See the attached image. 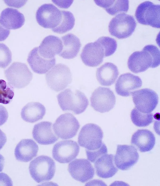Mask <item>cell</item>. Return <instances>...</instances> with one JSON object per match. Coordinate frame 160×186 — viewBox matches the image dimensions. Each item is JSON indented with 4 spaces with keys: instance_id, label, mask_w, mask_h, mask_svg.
<instances>
[{
    "instance_id": "1",
    "label": "cell",
    "mask_w": 160,
    "mask_h": 186,
    "mask_svg": "<svg viewBox=\"0 0 160 186\" xmlns=\"http://www.w3.org/2000/svg\"><path fill=\"white\" fill-rule=\"evenodd\" d=\"M58 104L64 111H72L78 115L86 110L89 104L88 99L84 93L78 90L67 88L57 96Z\"/></svg>"
},
{
    "instance_id": "38",
    "label": "cell",
    "mask_w": 160,
    "mask_h": 186,
    "mask_svg": "<svg viewBox=\"0 0 160 186\" xmlns=\"http://www.w3.org/2000/svg\"><path fill=\"white\" fill-rule=\"evenodd\" d=\"M52 1L58 7L65 8L70 7L73 2V0H52Z\"/></svg>"
},
{
    "instance_id": "5",
    "label": "cell",
    "mask_w": 160,
    "mask_h": 186,
    "mask_svg": "<svg viewBox=\"0 0 160 186\" xmlns=\"http://www.w3.org/2000/svg\"><path fill=\"white\" fill-rule=\"evenodd\" d=\"M103 132L100 126L90 123L84 125L81 129L78 137L79 145L86 149L93 151L99 149L103 143Z\"/></svg>"
},
{
    "instance_id": "10",
    "label": "cell",
    "mask_w": 160,
    "mask_h": 186,
    "mask_svg": "<svg viewBox=\"0 0 160 186\" xmlns=\"http://www.w3.org/2000/svg\"><path fill=\"white\" fill-rule=\"evenodd\" d=\"M36 17L40 26L52 29L57 27L61 22V11L52 4H44L37 10Z\"/></svg>"
},
{
    "instance_id": "14",
    "label": "cell",
    "mask_w": 160,
    "mask_h": 186,
    "mask_svg": "<svg viewBox=\"0 0 160 186\" xmlns=\"http://www.w3.org/2000/svg\"><path fill=\"white\" fill-rule=\"evenodd\" d=\"M68 170L73 178L82 183L92 179L94 175L93 167L86 159H76L69 163Z\"/></svg>"
},
{
    "instance_id": "26",
    "label": "cell",
    "mask_w": 160,
    "mask_h": 186,
    "mask_svg": "<svg viewBox=\"0 0 160 186\" xmlns=\"http://www.w3.org/2000/svg\"><path fill=\"white\" fill-rule=\"evenodd\" d=\"M46 111L45 107L42 103L32 102L28 103L23 107L21 115L24 121L33 123L42 119Z\"/></svg>"
},
{
    "instance_id": "13",
    "label": "cell",
    "mask_w": 160,
    "mask_h": 186,
    "mask_svg": "<svg viewBox=\"0 0 160 186\" xmlns=\"http://www.w3.org/2000/svg\"><path fill=\"white\" fill-rule=\"evenodd\" d=\"M139 158L137 149L133 146L118 145L114 158V164L119 169L128 170L135 165Z\"/></svg>"
},
{
    "instance_id": "22",
    "label": "cell",
    "mask_w": 160,
    "mask_h": 186,
    "mask_svg": "<svg viewBox=\"0 0 160 186\" xmlns=\"http://www.w3.org/2000/svg\"><path fill=\"white\" fill-rule=\"evenodd\" d=\"M97 175L102 178L107 179L113 176L118 170L115 166L114 156L112 154H104L94 162Z\"/></svg>"
},
{
    "instance_id": "39",
    "label": "cell",
    "mask_w": 160,
    "mask_h": 186,
    "mask_svg": "<svg viewBox=\"0 0 160 186\" xmlns=\"http://www.w3.org/2000/svg\"><path fill=\"white\" fill-rule=\"evenodd\" d=\"M10 31L4 27L0 23V41L5 40L9 36Z\"/></svg>"
},
{
    "instance_id": "16",
    "label": "cell",
    "mask_w": 160,
    "mask_h": 186,
    "mask_svg": "<svg viewBox=\"0 0 160 186\" xmlns=\"http://www.w3.org/2000/svg\"><path fill=\"white\" fill-rule=\"evenodd\" d=\"M81 59L86 66L94 67L101 64L104 57V50L96 41L89 43L83 48L80 55Z\"/></svg>"
},
{
    "instance_id": "8",
    "label": "cell",
    "mask_w": 160,
    "mask_h": 186,
    "mask_svg": "<svg viewBox=\"0 0 160 186\" xmlns=\"http://www.w3.org/2000/svg\"><path fill=\"white\" fill-rule=\"evenodd\" d=\"M80 127L79 122L76 117L68 113L60 115L52 126L55 134L63 139H68L75 136Z\"/></svg>"
},
{
    "instance_id": "36",
    "label": "cell",
    "mask_w": 160,
    "mask_h": 186,
    "mask_svg": "<svg viewBox=\"0 0 160 186\" xmlns=\"http://www.w3.org/2000/svg\"><path fill=\"white\" fill-rule=\"evenodd\" d=\"M11 178L6 174L0 173V186H12Z\"/></svg>"
},
{
    "instance_id": "11",
    "label": "cell",
    "mask_w": 160,
    "mask_h": 186,
    "mask_svg": "<svg viewBox=\"0 0 160 186\" xmlns=\"http://www.w3.org/2000/svg\"><path fill=\"white\" fill-rule=\"evenodd\" d=\"M132 95L136 108L144 113L152 112L158 103V94L151 89L145 88L136 90Z\"/></svg>"
},
{
    "instance_id": "2",
    "label": "cell",
    "mask_w": 160,
    "mask_h": 186,
    "mask_svg": "<svg viewBox=\"0 0 160 186\" xmlns=\"http://www.w3.org/2000/svg\"><path fill=\"white\" fill-rule=\"evenodd\" d=\"M30 174L37 183L50 180L54 177L56 170L54 161L50 157L40 155L32 160L29 167Z\"/></svg>"
},
{
    "instance_id": "25",
    "label": "cell",
    "mask_w": 160,
    "mask_h": 186,
    "mask_svg": "<svg viewBox=\"0 0 160 186\" xmlns=\"http://www.w3.org/2000/svg\"><path fill=\"white\" fill-rule=\"evenodd\" d=\"M119 73L117 66L112 63L108 62L97 69L96 76L101 85L110 86L115 83Z\"/></svg>"
},
{
    "instance_id": "41",
    "label": "cell",
    "mask_w": 160,
    "mask_h": 186,
    "mask_svg": "<svg viewBox=\"0 0 160 186\" xmlns=\"http://www.w3.org/2000/svg\"><path fill=\"white\" fill-rule=\"evenodd\" d=\"M5 160L3 156L0 154V172H1L3 169Z\"/></svg>"
},
{
    "instance_id": "28",
    "label": "cell",
    "mask_w": 160,
    "mask_h": 186,
    "mask_svg": "<svg viewBox=\"0 0 160 186\" xmlns=\"http://www.w3.org/2000/svg\"><path fill=\"white\" fill-rule=\"evenodd\" d=\"M96 4L103 8L111 15L120 12H127L129 9V1L128 0H94Z\"/></svg>"
},
{
    "instance_id": "34",
    "label": "cell",
    "mask_w": 160,
    "mask_h": 186,
    "mask_svg": "<svg viewBox=\"0 0 160 186\" xmlns=\"http://www.w3.org/2000/svg\"><path fill=\"white\" fill-rule=\"evenodd\" d=\"M86 151L88 160L91 162L94 163L100 156L107 154L108 150L105 145L103 143L101 147L97 150L93 151L86 150Z\"/></svg>"
},
{
    "instance_id": "17",
    "label": "cell",
    "mask_w": 160,
    "mask_h": 186,
    "mask_svg": "<svg viewBox=\"0 0 160 186\" xmlns=\"http://www.w3.org/2000/svg\"><path fill=\"white\" fill-rule=\"evenodd\" d=\"M128 65L133 73H139L145 71L149 67L153 68V60L149 52L144 47L142 51H135L129 56Z\"/></svg>"
},
{
    "instance_id": "35",
    "label": "cell",
    "mask_w": 160,
    "mask_h": 186,
    "mask_svg": "<svg viewBox=\"0 0 160 186\" xmlns=\"http://www.w3.org/2000/svg\"><path fill=\"white\" fill-rule=\"evenodd\" d=\"M144 47L150 54L153 60V68L160 64V50L156 46L152 45H145Z\"/></svg>"
},
{
    "instance_id": "31",
    "label": "cell",
    "mask_w": 160,
    "mask_h": 186,
    "mask_svg": "<svg viewBox=\"0 0 160 186\" xmlns=\"http://www.w3.org/2000/svg\"><path fill=\"white\" fill-rule=\"evenodd\" d=\"M101 46L104 52V57L111 56L116 51L117 44L116 40L108 36H102L96 41Z\"/></svg>"
},
{
    "instance_id": "7",
    "label": "cell",
    "mask_w": 160,
    "mask_h": 186,
    "mask_svg": "<svg viewBox=\"0 0 160 186\" xmlns=\"http://www.w3.org/2000/svg\"><path fill=\"white\" fill-rule=\"evenodd\" d=\"M135 16L138 21L154 28L160 27V5L149 1L144 2L137 7Z\"/></svg>"
},
{
    "instance_id": "9",
    "label": "cell",
    "mask_w": 160,
    "mask_h": 186,
    "mask_svg": "<svg viewBox=\"0 0 160 186\" xmlns=\"http://www.w3.org/2000/svg\"><path fill=\"white\" fill-rule=\"evenodd\" d=\"M90 100L91 106L95 111L104 113L109 112L114 107L116 98L113 92L110 88L99 87L92 93Z\"/></svg>"
},
{
    "instance_id": "29",
    "label": "cell",
    "mask_w": 160,
    "mask_h": 186,
    "mask_svg": "<svg viewBox=\"0 0 160 186\" xmlns=\"http://www.w3.org/2000/svg\"><path fill=\"white\" fill-rule=\"evenodd\" d=\"M62 18L59 25L52 29L54 32L63 34L68 31L73 27L75 23V19L73 14L70 11H61Z\"/></svg>"
},
{
    "instance_id": "3",
    "label": "cell",
    "mask_w": 160,
    "mask_h": 186,
    "mask_svg": "<svg viewBox=\"0 0 160 186\" xmlns=\"http://www.w3.org/2000/svg\"><path fill=\"white\" fill-rule=\"evenodd\" d=\"M136 26L133 16L124 13H121L111 20L108 25V31L111 35L119 39H123L132 35Z\"/></svg>"
},
{
    "instance_id": "20",
    "label": "cell",
    "mask_w": 160,
    "mask_h": 186,
    "mask_svg": "<svg viewBox=\"0 0 160 186\" xmlns=\"http://www.w3.org/2000/svg\"><path fill=\"white\" fill-rule=\"evenodd\" d=\"M38 150V146L33 140L31 139H23L17 145L14 155L17 160L27 162L37 156Z\"/></svg>"
},
{
    "instance_id": "37",
    "label": "cell",
    "mask_w": 160,
    "mask_h": 186,
    "mask_svg": "<svg viewBox=\"0 0 160 186\" xmlns=\"http://www.w3.org/2000/svg\"><path fill=\"white\" fill-rule=\"evenodd\" d=\"M8 118V113L6 108L0 105V126L5 123Z\"/></svg>"
},
{
    "instance_id": "15",
    "label": "cell",
    "mask_w": 160,
    "mask_h": 186,
    "mask_svg": "<svg viewBox=\"0 0 160 186\" xmlns=\"http://www.w3.org/2000/svg\"><path fill=\"white\" fill-rule=\"evenodd\" d=\"M142 85L141 78L138 76L128 73L121 74L115 84V90L118 95L128 97Z\"/></svg>"
},
{
    "instance_id": "32",
    "label": "cell",
    "mask_w": 160,
    "mask_h": 186,
    "mask_svg": "<svg viewBox=\"0 0 160 186\" xmlns=\"http://www.w3.org/2000/svg\"><path fill=\"white\" fill-rule=\"evenodd\" d=\"M12 86L7 84L5 81L0 80V103L8 104L10 103L14 96Z\"/></svg>"
},
{
    "instance_id": "24",
    "label": "cell",
    "mask_w": 160,
    "mask_h": 186,
    "mask_svg": "<svg viewBox=\"0 0 160 186\" xmlns=\"http://www.w3.org/2000/svg\"><path fill=\"white\" fill-rule=\"evenodd\" d=\"M25 21L23 15L16 9L6 8L1 13L0 23L8 29L19 28L24 25Z\"/></svg>"
},
{
    "instance_id": "4",
    "label": "cell",
    "mask_w": 160,
    "mask_h": 186,
    "mask_svg": "<svg viewBox=\"0 0 160 186\" xmlns=\"http://www.w3.org/2000/svg\"><path fill=\"white\" fill-rule=\"evenodd\" d=\"M48 86L52 90L58 92L65 88L72 81L69 68L62 64L55 65L45 75Z\"/></svg>"
},
{
    "instance_id": "30",
    "label": "cell",
    "mask_w": 160,
    "mask_h": 186,
    "mask_svg": "<svg viewBox=\"0 0 160 186\" xmlns=\"http://www.w3.org/2000/svg\"><path fill=\"white\" fill-rule=\"evenodd\" d=\"M131 118L133 123L136 126L145 127L152 122L153 115L152 113H144L134 108L131 111Z\"/></svg>"
},
{
    "instance_id": "19",
    "label": "cell",
    "mask_w": 160,
    "mask_h": 186,
    "mask_svg": "<svg viewBox=\"0 0 160 186\" xmlns=\"http://www.w3.org/2000/svg\"><path fill=\"white\" fill-rule=\"evenodd\" d=\"M27 61L34 72L39 74L47 73L55 65V58L48 59L41 56L38 51V47L33 49L29 53Z\"/></svg>"
},
{
    "instance_id": "27",
    "label": "cell",
    "mask_w": 160,
    "mask_h": 186,
    "mask_svg": "<svg viewBox=\"0 0 160 186\" xmlns=\"http://www.w3.org/2000/svg\"><path fill=\"white\" fill-rule=\"evenodd\" d=\"M63 49L59 55L65 59L75 57L79 52L81 44L79 39L72 33L66 34L62 37Z\"/></svg>"
},
{
    "instance_id": "18",
    "label": "cell",
    "mask_w": 160,
    "mask_h": 186,
    "mask_svg": "<svg viewBox=\"0 0 160 186\" xmlns=\"http://www.w3.org/2000/svg\"><path fill=\"white\" fill-rule=\"evenodd\" d=\"M52 123L43 121L35 124L33 128L32 135L33 138L39 144L48 145L52 144L58 139L52 130Z\"/></svg>"
},
{
    "instance_id": "12",
    "label": "cell",
    "mask_w": 160,
    "mask_h": 186,
    "mask_svg": "<svg viewBox=\"0 0 160 186\" xmlns=\"http://www.w3.org/2000/svg\"><path fill=\"white\" fill-rule=\"evenodd\" d=\"M80 148L78 143L72 140L59 141L52 150L53 158L61 163H67L74 159L78 155Z\"/></svg>"
},
{
    "instance_id": "21",
    "label": "cell",
    "mask_w": 160,
    "mask_h": 186,
    "mask_svg": "<svg viewBox=\"0 0 160 186\" xmlns=\"http://www.w3.org/2000/svg\"><path fill=\"white\" fill-rule=\"evenodd\" d=\"M62 41L58 37L49 35L45 37L38 47L40 55L43 57L52 59L59 55L63 49Z\"/></svg>"
},
{
    "instance_id": "40",
    "label": "cell",
    "mask_w": 160,
    "mask_h": 186,
    "mask_svg": "<svg viewBox=\"0 0 160 186\" xmlns=\"http://www.w3.org/2000/svg\"><path fill=\"white\" fill-rule=\"evenodd\" d=\"M7 140L6 134L0 129V150L5 144Z\"/></svg>"
},
{
    "instance_id": "33",
    "label": "cell",
    "mask_w": 160,
    "mask_h": 186,
    "mask_svg": "<svg viewBox=\"0 0 160 186\" xmlns=\"http://www.w3.org/2000/svg\"><path fill=\"white\" fill-rule=\"evenodd\" d=\"M12 60V54L9 48L5 44L0 43V68H5Z\"/></svg>"
},
{
    "instance_id": "6",
    "label": "cell",
    "mask_w": 160,
    "mask_h": 186,
    "mask_svg": "<svg viewBox=\"0 0 160 186\" xmlns=\"http://www.w3.org/2000/svg\"><path fill=\"white\" fill-rule=\"evenodd\" d=\"M5 77L8 83L17 88H24L32 80L33 74L27 65L20 62H14L4 70Z\"/></svg>"
},
{
    "instance_id": "23",
    "label": "cell",
    "mask_w": 160,
    "mask_h": 186,
    "mask_svg": "<svg viewBox=\"0 0 160 186\" xmlns=\"http://www.w3.org/2000/svg\"><path fill=\"white\" fill-rule=\"evenodd\" d=\"M131 143L141 152H148L154 147L155 137L154 134L148 130H138L132 135Z\"/></svg>"
}]
</instances>
